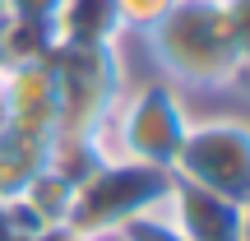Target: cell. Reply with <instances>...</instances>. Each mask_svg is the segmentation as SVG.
I'll return each mask as SVG.
<instances>
[{"label": "cell", "mask_w": 250, "mask_h": 241, "mask_svg": "<svg viewBox=\"0 0 250 241\" xmlns=\"http://www.w3.org/2000/svg\"><path fill=\"white\" fill-rule=\"evenodd\" d=\"M148 56L158 61L162 79L176 88H232L241 74V56L232 46L227 19L218 0H176L158 28L144 33Z\"/></svg>", "instance_id": "obj_1"}, {"label": "cell", "mask_w": 250, "mask_h": 241, "mask_svg": "<svg viewBox=\"0 0 250 241\" xmlns=\"http://www.w3.org/2000/svg\"><path fill=\"white\" fill-rule=\"evenodd\" d=\"M190 111L186 93L176 88L171 79H148V84H134V88L121 93L116 111L88 134L98 162L111 158H134V162H148V167L171 172L181 144L190 134Z\"/></svg>", "instance_id": "obj_2"}, {"label": "cell", "mask_w": 250, "mask_h": 241, "mask_svg": "<svg viewBox=\"0 0 250 241\" xmlns=\"http://www.w3.org/2000/svg\"><path fill=\"white\" fill-rule=\"evenodd\" d=\"M46 70L56 84V130L61 134H93L116 111L125 93L121 51L102 42H56L46 51Z\"/></svg>", "instance_id": "obj_3"}, {"label": "cell", "mask_w": 250, "mask_h": 241, "mask_svg": "<svg viewBox=\"0 0 250 241\" xmlns=\"http://www.w3.org/2000/svg\"><path fill=\"white\" fill-rule=\"evenodd\" d=\"M167 190H171V172H162V167H148V162H134V158L98 162L74 186L70 227L83 232L88 241H107L130 218H144L153 209H162Z\"/></svg>", "instance_id": "obj_4"}, {"label": "cell", "mask_w": 250, "mask_h": 241, "mask_svg": "<svg viewBox=\"0 0 250 241\" xmlns=\"http://www.w3.org/2000/svg\"><path fill=\"white\" fill-rule=\"evenodd\" d=\"M171 176L246 204L250 199V121L227 116V111L195 116L176 162H171Z\"/></svg>", "instance_id": "obj_5"}, {"label": "cell", "mask_w": 250, "mask_h": 241, "mask_svg": "<svg viewBox=\"0 0 250 241\" xmlns=\"http://www.w3.org/2000/svg\"><path fill=\"white\" fill-rule=\"evenodd\" d=\"M186 241H246V223H241V204L227 195H213L204 186L171 176V190L158 209Z\"/></svg>", "instance_id": "obj_6"}, {"label": "cell", "mask_w": 250, "mask_h": 241, "mask_svg": "<svg viewBox=\"0 0 250 241\" xmlns=\"http://www.w3.org/2000/svg\"><path fill=\"white\" fill-rule=\"evenodd\" d=\"M0 93H5V111H9L14 130L37 134V139H51L56 134V84H51L46 61L9 65L5 79H0Z\"/></svg>", "instance_id": "obj_7"}, {"label": "cell", "mask_w": 250, "mask_h": 241, "mask_svg": "<svg viewBox=\"0 0 250 241\" xmlns=\"http://www.w3.org/2000/svg\"><path fill=\"white\" fill-rule=\"evenodd\" d=\"M51 33L56 42H102V46H116L125 37L116 19V0H61Z\"/></svg>", "instance_id": "obj_8"}, {"label": "cell", "mask_w": 250, "mask_h": 241, "mask_svg": "<svg viewBox=\"0 0 250 241\" xmlns=\"http://www.w3.org/2000/svg\"><path fill=\"white\" fill-rule=\"evenodd\" d=\"M14 204L28 214L33 227H56V223H70V209H74V181L61 176L56 167H42L23 190L14 195Z\"/></svg>", "instance_id": "obj_9"}, {"label": "cell", "mask_w": 250, "mask_h": 241, "mask_svg": "<svg viewBox=\"0 0 250 241\" xmlns=\"http://www.w3.org/2000/svg\"><path fill=\"white\" fill-rule=\"evenodd\" d=\"M46 144L51 139H37V134L5 125V134H0V199H14L46 167Z\"/></svg>", "instance_id": "obj_10"}, {"label": "cell", "mask_w": 250, "mask_h": 241, "mask_svg": "<svg viewBox=\"0 0 250 241\" xmlns=\"http://www.w3.org/2000/svg\"><path fill=\"white\" fill-rule=\"evenodd\" d=\"M56 46L51 23H37V19H14L9 14L0 23V51H5L9 65H37L46 61V51Z\"/></svg>", "instance_id": "obj_11"}, {"label": "cell", "mask_w": 250, "mask_h": 241, "mask_svg": "<svg viewBox=\"0 0 250 241\" xmlns=\"http://www.w3.org/2000/svg\"><path fill=\"white\" fill-rule=\"evenodd\" d=\"M176 0H116V19H121V33H148L167 19V9Z\"/></svg>", "instance_id": "obj_12"}, {"label": "cell", "mask_w": 250, "mask_h": 241, "mask_svg": "<svg viewBox=\"0 0 250 241\" xmlns=\"http://www.w3.org/2000/svg\"><path fill=\"white\" fill-rule=\"evenodd\" d=\"M116 241H186V237L153 209V214H144V218H130V223L116 232Z\"/></svg>", "instance_id": "obj_13"}, {"label": "cell", "mask_w": 250, "mask_h": 241, "mask_svg": "<svg viewBox=\"0 0 250 241\" xmlns=\"http://www.w3.org/2000/svg\"><path fill=\"white\" fill-rule=\"evenodd\" d=\"M227 19V33H232V46L241 56V65H250V0H218Z\"/></svg>", "instance_id": "obj_14"}, {"label": "cell", "mask_w": 250, "mask_h": 241, "mask_svg": "<svg viewBox=\"0 0 250 241\" xmlns=\"http://www.w3.org/2000/svg\"><path fill=\"white\" fill-rule=\"evenodd\" d=\"M37 227L28 223V214L14 204V199H0V241H28Z\"/></svg>", "instance_id": "obj_15"}, {"label": "cell", "mask_w": 250, "mask_h": 241, "mask_svg": "<svg viewBox=\"0 0 250 241\" xmlns=\"http://www.w3.org/2000/svg\"><path fill=\"white\" fill-rule=\"evenodd\" d=\"M5 9L14 19H37V23H51L56 9H61V0H5Z\"/></svg>", "instance_id": "obj_16"}, {"label": "cell", "mask_w": 250, "mask_h": 241, "mask_svg": "<svg viewBox=\"0 0 250 241\" xmlns=\"http://www.w3.org/2000/svg\"><path fill=\"white\" fill-rule=\"evenodd\" d=\"M28 241H88V237H83V232H74L70 223H56V227H37Z\"/></svg>", "instance_id": "obj_17"}, {"label": "cell", "mask_w": 250, "mask_h": 241, "mask_svg": "<svg viewBox=\"0 0 250 241\" xmlns=\"http://www.w3.org/2000/svg\"><path fill=\"white\" fill-rule=\"evenodd\" d=\"M232 88H236V93H246V98H250V65H241V74H236V84H232Z\"/></svg>", "instance_id": "obj_18"}, {"label": "cell", "mask_w": 250, "mask_h": 241, "mask_svg": "<svg viewBox=\"0 0 250 241\" xmlns=\"http://www.w3.org/2000/svg\"><path fill=\"white\" fill-rule=\"evenodd\" d=\"M241 223H246V241H250V199L241 204Z\"/></svg>", "instance_id": "obj_19"}, {"label": "cell", "mask_w": 250, "mask_h": 241, "mask_svg": "<svg viewBox=\"0 0 250 241\" xmlns=\"http://www.w3.org/2000/svg\"><path fill=\"white\" fill-rule=\"evenodd\" d=\"M5 125H9V111H5V93H0V134H5Z\"/></svg>", "instance_id": "obj_20"}, {"label": "cell", "mask_w": 250, "mask_h": 241, "mask_svg": "<svg viewBox=\"0 0 250 241\" xmlns=\"http://www.w3.org/2000/svg\"><path fill=\"white\" fill-rule=\"evenodd\" d=\"M5 70H9V61H5V51H0V79H5Z\"/></svg>", "instance_id": "obj_21"}, {"label": "cell", "mask_w": 250, "mask_h": 241, "mask_svg": "<svg viewBox=\"0 0 250 241\" xmlns=\"http://www.w3.org/2000/svg\"><path fill=\"white\" fill-rule=\"evenodd\" d=\"M5 19H9V9H5V0H0V23H5Z\"/></svg>", "instance_id": "obj_22"}]
</instances>
